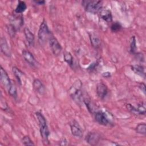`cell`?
<instances>
[{"instance_id":"cell-14","label":"cell","mask_w":146,"mask_h":146,"mask_svg":"<svg viewBox=\"0 0 146 146\" xmlns=\"http://www.w3.org/2000/svg\"><path fill=\"white\" fill-rule=\"evenodd\" d=\"M24 34L26 40L28 43L29 45L31 46H34L35 37L33 33L29 30V29H28L27 27H25L24 29Z\"/></svg>"},{"instance_id":"cell-13","label":"cell","mask_w":146,"mask_h":146,"mask_svg":"<svg viewBox=\"0 0 146 146\" xmlns=\"http://www.w3.org/2000/svg\"><path fill=\"white\" fill-rule=\"evenodd\" d=\"M34 90L40 95H43L45 92V87L43 83L38 79H35L33 82Z\"/></svg>"},{"instance_id":"cell-6","label":"cell","mask_w":146,"mask_h":146,"mask_svg":"<svg viewBox=\"0 0 146 146\" xmlns=\"http://www.w3.org/2000/svg\"><path fill=\"white\" fill-rule=\"evenodd\" d=\"M48 43L52 54L55 56H58L62 50V47L57 39L52 35L48 40Z\"/></svg>"},{"instance_id":"cell-17","label":"cell","mask_w":146,"mask_h":146,"mask_svg":"<svg viewBox=\"0 0 146 146\" xmlns=\"http://www.w3.org/2000/svg\"><path fill=\"white\" fill-rule=\"evenodd\" d=\"M13 26L16 29V30L21 28L23 25V18L22 15L14 16L12 18L11 23Z\"/></svg>"},{"instance_id":"cell-23","label":"cell","mask_w":146,"mask_h":146,"mask_svg":"<svg viewBox=\"0 0 146 146\" xmlns=\"http://www.w3.org/2000/svg\"><path fill=\"white\" fill-rule=\"evenodd\" d=\"M7 91H8V93L9 94L13 97L14 99H16L17 98V88L15 87V86L14 84H13V83L11 84V85L7 88Z\"/></svg>"},{"instance_id":"cell-27","label":"cell","mask_w":146,"mask_h":146,"mask_svg":"<svg viewBox=\"0 0 146 146\" xmlns=\"http://www.w3.org/2000/svg\"><path fill=\"white\" fill-rule=\"evenodd\" d=\"M139 115H144L145 114V104L144 103L141 102L140 104H139L137 107H136Z\"/></svg>"},{"instance_id":"cell-32","label":"cell","mask_w":146,"mask_h":146,"mask_svg":"<svg viewBox=\"0 0 146 146\" xmlns=\"http://www.w3.org/2000/svg\"><path fill=\"white\" fill-rule=\"evenodd\" d=\"M59 144L61 145H68V141L66 139V138H63L60 141Z\"/></svg>"},{"instance_id":"cell-9","label":"cell","mask_w":146,"mask_h":146,"mask_svg":"<svg viewBox=\"0 0 146 146\" xmlns=\"http://www.w3.org/2000/svg\"><path fill=\"white\" fill-rule=\"evenodd\" d=\"M108 93L107 86L103 83H99L96 86V94L101 99H104Z\"/></svg>"},{"instance_id":"cell-16","label":"cell","mask_w":146,"mask_h":146,"mask_svg":"<svg viewBox=\"0 0 146 146\" xmlns=\"http://www.w3.org/2000/svg\"><path fill=\"white\" fill-rule=\"evenodd\" d=\"M131 70L133 71V72L140 76H141L144 78L145 77V68L141 65L139 64H135L132 65L131 67Z\"/></svg>"},{"instance_id":"cell-28","label":"cell","mask_w":146,"mask_h":146,"mask_svg":"<svg viewBox=\"0 0 146 146\" xmlns=\"http://www.w3.org/2000/svg\"><path fill=\"white\" fill-rule=\"evenodd\" d=\"M22 143L24 145H34V143L29 136H25L22 139Z\"/></svg>"},{"instance_id":"cell-8","label":"cell","mask_w":146,"mask_h":146,"mask_svg":"<svg viewBox=\"0 0 146 146\" xmlns=\"http://www.w3.org/2000/svg\"><path fill=\"white\" fill-rule=\"evenodd\" d=\"M100 135L95 132H90L86 136V141L91 145H97L100 140Z\"/></svg>"},{"instance_id":"cell-29","label":"cell","mask_w":146,"mask_h":146,"mask_svg":"<svg viewBox=\"0 0 146 146\" xmlns=\"http://www.w3.org/2000/svg\"><path fill=\"white\" fill-rule=\"evenodd\" d=\"M127 108L128 109V110L131 112L132 113L134 114V115H139V113H138V112H137V108L136 107H134L133 106H132V104H127Z\"/></svg>"},{"instance_id":"cell-34","label":"cell","mask_w":146,"mask_h":146,"mask_svg":"<svg viewBox=\"0 0 146 146\" xmlns=\"http://www.w3.org/2000/svg\"><path fill=\"white\" fill-rule=\"evenodd\" d=\"M34 2L36 4H38V5H43L45 3L44 1H34Z\"/></svg>"},{"instance_id":"cell-5","label":"cell","mask_w":146,"mask_h":146,"mask_svg":"<svg viewBox=\"0 0 146 146\" xmlns=\"http://www.w3.org/2000/svg\"><path fill=\"white\" fill-rule=\"evenodd\" d=\"M95 119L99 124L104 126L109 125L111 123L108 115L106 112L102 110L96 111L95 112Z\"/></svg>"},{"instance_id":"cell-18","label":"cell","mask_w":146,"mask_h":146,"mask_svg":"<svg viewBox=\"0 0 146 146\" xmlns=\"http://www.w3.org/2000/svg\"><path fill=\"white\" fill-rule=\"evenodd\" d=\"M90 39L92 46L95 48H98L100 47L101 44V40L95 34H90Z\"/></svg>"},{"instance_id":"cell-33","label":"cell","mask_w":146,"mask_h":146,"mask_svg":"<svg viewBox=\"0 0 146 146\" xmlns=\"http://www.w3.org/2000/svg\"><path fill=\"white\" fill-rule=\"evenodd\" d=\"M102 76L104 78H110L111 77V72H104L102 74Z\"/></svg>"},{"instance_id":"cell-24","label":"cell","mask_w":146,"mask_h":146,"mask_svg":"<svg viewBox=\"0 0 146 146\" xmlns=\"http://www.w3.org/2000/svg\"><path fill=\"white\" fill-rule=\"evenodd\" d=\"M122 28L121 25L119 22H113L110 27L111 30L113 33H117Z\"/></svg>"},{"instance_id":"cell-7","label":"cell","mask_w":146,"mask_h":146,"mask_svg":"<svg viewBox=\"0 0 146 146\" xmlns=\"http://www.w3.org/2000/svg\"><path fill=\"white\" fill-rule=\"evenodd\" d=\"M70 127L71 132L72 135L78 137H82L83 135V131L82 129L81 126L79 125V123L75 120H73L70 123Z\"/></svg>"},{"instance_id":"cell-31","label":"cell","mask_w":146,"mask_h":146,"mask_svg":"<svg viewBox=\"0 0 146 146\" xmlns=\"http://www.w3.org/2000/svg\"><path fill=\"white\" fill-rule=\"evenodd\" d=\"M139 88L141 90V91L144 93V94H145V85L144 83H141L139 85Z\"/></svg>"},{"instance_id":"cell-19","label":"cell","mask_w":146,"mask_h":146,"mask_svg":"<svg viewBox=\"0 0 146 146\" xmlns=\"http://www.w3.org/2000/svg\"><path fill=\"white\" fill-rule=\"evenodd\" d=\"M12 72H13L14 75L15 76V77L16 78L18 82L20 84H22L21 78L23 75H24L23 72L21 70H19L18 68H17L16 67H13L12 68Z\"/></svg>"},{"instance_id":"cell-2","label":"cell","mask_w":146,"mask_h":146,"mask_svg":"<svg viewBox=\"0 0 146 146\" xmlns=\"http://www.w3.org/2000/svg\"><path fill=\"white\" fill-rule=\"evenodd\" d=\"M82 83L79 79L75 81L72 86L68 90V92L71 98L77 104H80L83 100L82 92Z\"/></svg>"},{"instance_id":"cell-15","label":"cell","mask_w":146,"mask_h":146,"mask_svg":"<svg viewBox=\"0 0 146 146\" xmlns=\"http://www.w3.org/2000/svg\"><path fill=\"white\" fill-rule=\"evenodd\" d=\"M1 50L2 52L7 56H10L11 52L6 39L4 37L1 38Z\"/></svg>"},{"instance_id":"cell-25","label":"cell","mask_w":146,"mask_h":146,"mask_svg":"<svg viewBox=\"0 0 146 146\" xmlns=\"http://www.w3.org/2000/svg\"><path fill=\"white\" fill-rule=\"evenodd\" d=\"M100 64V60H98L94 62H93L92 63H91L87 68V70L89 72H92L95 71H96L98 69V67H99Z\"/></svg>"},{"instance_id":"cell-26","label":"cell","mask_w":146,"mask_h":146,"mask_svg":"<svg viewBox=\"0 0 146 146\" xmlns=\"http://www.w3.org/2000/svg\"><path fill=\"white\" fill-rule=\"evenodd\" d=\"M136 41L135 36L131 37L130 39V51L131 53L135 54L136 51Z\"/></svg>"},{"instance_id":"cell-30","label":"cell","mask_w":146,"mask_h":146,"mask_svg":"<svg viewBox=\"0 0 146 146\" xmlns=\"http://www.w3.org/2000/svg\"><path fill=\"white\" fill-rule=\"evenodd\" d=\"M7 30L9 31V34L11 36L13 37L15 36V33H16V29L12 25L10 24L7 27Z\"/></svg>"},{"instance_id":"cell-3","label":"cell","mask_w":146,"mask_h":146,"mask_svg":"<svg viewBox=\"0 0 146 146\" xmlns=\"http://www.w3.org/2000/svg\"><path fill=\"white\" fill-rule=\"evenodd\" d=\"M52 34L50 31L46 21L43 19L42 22L38 33V38L39 42L40 44L44 43L46 41L48 40L50 38Z\"/></svg>"},{"instance_id":"cell-21","label":"cell","mask_w":146,"mask_h":146,"mask_svg":"<svg viewBox=\"0 0 146 146\" xmlns=\"http://www.w3.org/2000/svg\"><path fill=\"white\" fill-rule=\"evenodd\" d=\"M63 58L64 61L70 66L72 67L74 63V58L71 54L69 52H65L63 55Z\"/></svg>"},{"instance_id":"cell-4","label":"cell","mask_w":146,"mask_h":146,"mask_svg":"<svg viewBox=\"0 0 146 146\" xmlns=\"http://www.w3.org/2000/svg\"><path fill=\"white\" fill-rule=\"evenodd\" d=\"M82 4L87 12L92 14L99 13L102 9L103 6L102 1L95 0L83 1L82 2Z\"/></svg>"},{"instance_id":"cell-12","label":"cell","mask_w":146,"mask_h":146,"mask_svg":"<svg viewBox=\"0 0 146 146\" xmlns=\"http://www.w3.org/2000/svg\"><path fill=\"white\" fill-rule=\"evenodd\" d=\"M100 18L106 22L110 23L112 21V15L110 10L107 9H102L99 13Z\"/></svg>"},{"instance_id":"cell-1","label":"cell","mask_w":146,"mask_h":146,"mask_svg":"<svg viewBox=\"0 0 146 146\" xmlns=\"http://www.w3.org/2000/svg\"><path fill=\"white\" fill-rule=\"evenodd\" d=\"M35 115L39 122L40 134L42 139L43 143L45 145L48 144V137L50 135V131L47 124L46 119L43 115V114L40 112H36L35 113Z\"/></svg>"},{"instance_id":"cell-10","label":"cell","mask_w":146,"mask_h":146,"mask_svg":"<svg viewBox=\"0 0 146 146\" xmlns=\"http://www.w3.org/2000/svg\"><path fill=\"white\" fill-rule=\"evenodd\" d=\"M22 56L24 60L30 66L34 67L36 65V61L33 54L28 50H23L22 51Z\"/></svg>"},{"instance_id":"cell-11","label":"cell","mask_w":146,"mask_h":146,"mask_svg":"<svg viewBox=\"0 0 146 146\" xmlns=\"http://www.w3.org/2000/svg\"><path fill=\"white\" fill-rule=\"evenodd\" d=\"M0 72H1V82L2 83V84L6 87V88L7 89L12 84L11 80L7 73V72L3 69V68L2 67H1V70H0Z\"/></svg>"},{"instance_id":"cell-20","label":"cell","mask_w":146,"mask_h":146,"mask_svg":"<svg viewBox=\"0 0 146 146\" xmlns=\"http://www.w3.org/2000/svg\"><path fill=\"white\" fill-rule=\"evenodd\" d=\"M26 9H27V6L25 2L23 1H19L17 5V7L15 9V13L19 14L23 13L26 10Z\"/></svg>"},{"instance_id":"cell-22","label":"cell","mask_w":146,"mask_h":146,"mask_svg":"<svg viewBox=\"0 0 146 146\" xmlns=\"http://www.w3.org/2000/svg\"><path fill=\"white\" fill-rule=\"evenodd\" d=\"M145 128H146V124L144 123H139V124L137 125L135 128V131L137 133L145 135L146 133Z\"/></svg>"}]
</instances>
